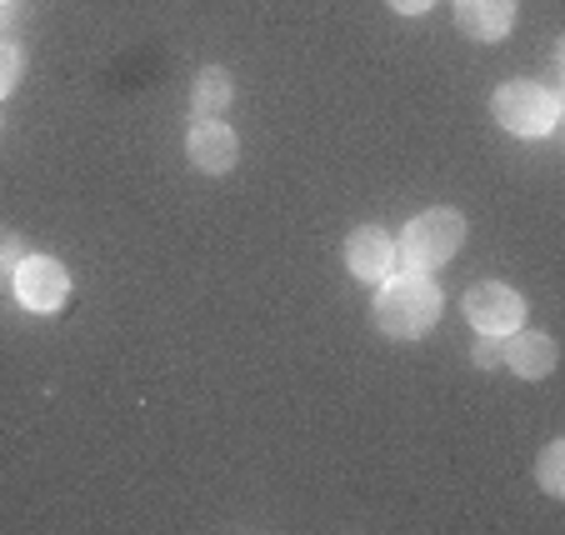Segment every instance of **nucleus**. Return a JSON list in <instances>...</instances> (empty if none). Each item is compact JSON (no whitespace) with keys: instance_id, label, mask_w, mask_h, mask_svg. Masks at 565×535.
<instances>
[{"instance_id":"nucleus-1","label":"nucleus","mask_w":565,"mask_h":535,"mask_svg":"<svg viewBox=\"0 0 565 535\" xmlns=\"http://www.w3.org/2000/svg\"><path fill=\"white\" fill-rule=\"evenodd\" d=\"M440 321V286L426 280L420 270H401L385 276L375 290V325L391 341H420L430 325Z\"/></svg>"},{"instance_id":"nucleus-2","label":"nucleus","mask_w":565,"mask_h":535,"mask_svg":"<svg viewBox=\"0 0 565 535\" xmlns=\"http://www.w3.org/2000/svg\"><path fill=\"white\" fill-rule=\"evenodd\" d=\"M460 240H466V215L450 211V205H436V211L416 215V221L406 225V236L395 240V260L406 270L430 276V270H440L450 256H456Z\"/></svg>"},{"instance_id":"nucleus-3","label":"nucleus","mask_w":565,"mask_h":535,"mask_svg":"<svg viewBox=\"0 0 565 535\" xmlns=\"http://www.w3.org/2000/svg\"><path fill=\"white\" fill-rule=\"evenodd\" d=\"M491 116L511 136H551L561 126V96L541 81H505L491 100Z\"/></svg>"},{"instance_id":"nucleus-4","label":"nucleus","mask_w":565,"mask_h":535,"mask_svg":"<svg viewBox=\"0 0 565 535\" xmlns=\"http://www.w3.org/2000/svg\"><path fill=\"white\" fill-rule=\"evenodd\" d=\"M460 311H466V321L476 325L480 335H511L525 325V296L501 286V280H480V286L466 290Z\"/></svg>"},{"instance_id":"nucleus-5","label":"nucleus","mask_w":565,"mask_h":535,"mask_svg":"<svg viewBox=\"0 0 565 535\" xmlns=\"http://www.w3.org/2000/svg\"><path fill=\"white\" fill-rule=\"evenodd\" d=\"M11 286H15V300L35 315H55L65 306V296H71V276H65V266L55 256H25L15 266Z\"/></svg>"},{"instance_id":"nucleus-6","label":"nucleus","mask_w":565,"mask_h":535,"mask_svg":"<svg viewBox=\"0 0 565 535\" xmlns=\"http://www.w3.org/2000/svg\"><path fill=\"white\" fill-rule=\"evenodd\" d=\"M185 156H191L195 171L225 175L235 165V156H241V140H235V130L225 120H195L191 136H185Z\"/></svg>"},{"instance_id":"nucleus-7","label":"nucleus","mask_w":565,"mask_h":535,"mask_svg":"<svg viewBox=\"0 0 565 535\" xmlns=\"http://www.w3.org/2000/svg\"><path fill=\"white\" fill-rule=\"evenodd\" d=\"M345 266H351L355 280H385L401 260H395V236L381 231V225H361L345 240Z\"/></svg>"},{"instance_id":"nucleus-8","label":"nucleus","mask_w":565,"mask_h":535,"mask_svg":"<svg viewBox=\"0 0 565 535\" xmlns=\"http://www.w3.org/2000/svg\"><path fill=\"white\" fill-rule=\"evenodd\" d=\"M555 361H561V351H555L551 335L525 331V325L501 335V365H511L521 381H545V375L555 371Z\"/></svg>"},{"instance_id":"nucleus-9","label":"nucleus","mask_w":565,"mask_h":535,"mask_svg":"<svg viewBox=\"0 0 565 535\" xmlns=\"http://www.w3.org/2000/svg\"><path fill=\"white\" fill-rule=\"evenodd\" d=\"M456 25L470 41H501L515 25V0H456Z\"/></svg>"},{"instance_id":"nucleus-10","label":"nucleus","mask_w":565,"mask_h":535,"mask_svg":"<svg viewBox=\"0 0 565 535\" xmlns=\"http://www.w3.org/2000/svg\"><path fill=\"white\" fill-rule=\"evenodd\" d=\"M235 100V81L231 71H221V65H205L201 75H195V86H191V110L195 120H215L225 106Z\"/></svg>"},{"instance_id":"nucleus-11","label":"nucleus","mask_w":565,"mask_h":535,"mask_svg":"<svg viewBox=\"0 0 565 535\" xmlns=\"http://www.w3.org/2000/svg\"><path fill=\"white\" fill-rule=\"evenodd\" d=\"M535 481L551 501H565V440H551L541 450V466H535Z\"/></svg>"},{"instance_id":"nucleus-12","label":"nucleus","mask_w":565,"mask_h":535,"mask_svg":"<svg viewBox=\"0 0 565 535\" xmlns=\"http://www.w3.org/2000/svg\"><path fill=\"white\" fill-rule=\"evenodd\" d=\"M15 81H21V51L11 41H0V100L15 90Z\"/></svg>"},{"instance_id":"nucleus-13","label":"nucleus","mask_w":565,"mask_h":535,"mask_svg":"<svg viewBox=\"0 0 565 535\" xmlns=\"http://www.w3.org/2000/svg\"><path fill=\"white\" fill-rule=\"evenodd\" d=\"M21 260H25V240L15 231H0V276H15Z\"/></svg>"},{"instance_id":"nucleus-14","label":"nucleus","mask_w":565,"mask_h":535,"mask_svg":"<svg viewBox=\"0 0 565 535\" xmlns=\"http://www.w3.org/2000/svg\"><path fill=\"white\" fill-rule=\"evenodd\" d=\"M470 361H476L480 371H495V365H501V335H480L476 351H470Z\"/></svg>"},{"instance_id":"nucleus-15","label":"nucleus","mask_w":565,"mask_h":535,"mask_svg":"<svg viewBox=\"0 0 565 535\" xmlns=\"http://www.w3.org/2000/svg\"><path fill=\"white\" fill-rule=\"evenodd\" d=\"M436 0H391V11H401V15H426Z\"/></svg>"},{"instance_id":"nucleus-16","label":"nucleus","mask_w":565,"mask_h":535,"mask_svg":"<svg viewBox=\"0 0 565 535\" xmlns=\"http://www.w3.org/2000/svg\"><path fill=\"white\" fill-rule=\"evenodd\" d=\"M6 21H11V15H6V0H0V35H6Z\"/></svg>"}]
</instances>
